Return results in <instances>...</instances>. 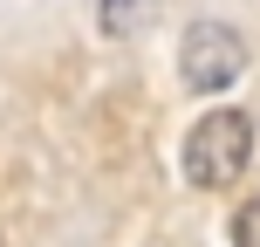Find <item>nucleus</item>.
Instances as JSON below:
<instances>
[{"instance_id":"nucleus-3","label":"nucleus","mask_w":260,"mask_h":247,"mask_svg":"<svg viewBox=\"0 0 260 247\" xmlns=\"http://www.w3.org/2000/svg\"><path fill=\"white\" fill-rule=\"evenodd\" d=\"M157 21V0H96V35L103 41H137Z\"/></svg>"},{"instance_id":"nucleus-2","label":"nucleus","mask_w":260,"mask_h":247,"mask_svg":"<svg viewBox=\"0 0 260 247\" xmlns=\"http://www.w3.org/2000/svg\"><path fill=\"white\" fill-rule=\"evenodd\" d=\"M247 76V35L233 21H192L178 35V83L192 96H219Z\"/></svg>"},{"instance_id":"nucleus-1","label":"nucleus","mask_w":260,"mask_h":247,"mask_svg":"<svg viewBox=\"0 0 260 247\" xmlns=\"http://www.w3.org/2000/svg\"><path fill=\"white\" fill-rule=\"evenodd\" d=\"M247 165H253V110H240V103L206 110L178 144V172L192 193H226V185L247 179Z\"/></svg>"},{"instance_id":"nucleus-4","label":"nucleus","mask_w":260,"mask_h":247,"mask_svg":"<svg viewBox=\"0 0 260 247\" xmlns=\"http://www.w3.org/2000/svg\"><path fill=\"white\" fill-rule=\"evenodd\" d=\"M233 247H260V199H247L233 213Z\"/></svg>"}]
</instances>
